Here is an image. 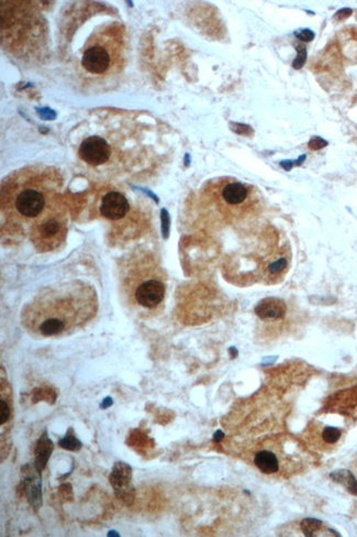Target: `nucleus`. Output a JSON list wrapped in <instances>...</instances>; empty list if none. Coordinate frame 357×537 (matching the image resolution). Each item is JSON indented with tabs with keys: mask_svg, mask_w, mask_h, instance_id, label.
<instances>
[{
	"mask_svg": "<svg viewBox=\"0 0 357 537\" xmlns=\"http://www.w3.org/2000/svg\"><path fill=\"white\" fill-rule=\"evenodd\" d=\"M63 187L60 171L35 165L13 172L1 183V228L11 235H25Z\"/></svg>",
	"mask_w": 357,
	"mask_h": 537,
	"instance_id": "2",
	"label": "nucleus"
},
{
	"mask_svg": "<svg viewBox=\"0 0 357 537\" xmlns=\"http://www.w3.org/2000/svg\"><path fill=\"white\" fill-rule=\"evenodd\" d=\"M97 309V294L90 284L65 282L39 292L23 309L21 323L37 337H61L82 329Z\"/></svg>",
	"mask_w": 357,
	"mask_h": 537,
	"instance_id": "1",
	"label": "nucleus"
},
{
	"mask_svg": "<svg viewBox=\"0 0 357 537\" xmlns=\"http://www.w3.org/2000/svg\"><path fill=\"white\" fill-rule=\"evenodd\" d=\"M110 404H112V400H110V399H107V400L104 401V404H102V408H108V406H109Z\"/></svg>",
	"mask_w": 357,
	"mask_h": 537,
	"instance_id": "22",
	"label": "nucleus"
},
{
	"mask_svg": "<svg viewBox=\"0 0 357 537\" xmlns=\"http://www.w3.org/2000/svg\"><path fill=\"white\" fill-rule=\"evenodd\" d=\"M355 473H356V476H357V460H356V463H355Z\"/></svg>",
	"mask_w": 357,
	"mask_h": 537,
	"instance_id": "23",
	"label": "nucleus"
},
{
	"mask_svg": "<svg viewBox=\"0 0 357 537\" xmlns=\"http://www.w3.org/2000/svg\"><path fill=\"white\" fill-rule=\"evenodd\" d=\"M341 437H342V432L339 428L325 426L321 428L320 433L315 432V437L311 436V439L315 438V440H313L311 443L315 444L313 446H317L319 449L327 450L337 445Z\"/></svg>",
	"mask_w": 357,
	"mask_h": 537,
	"instance_id": "13",
	"label": "nucleus"
},
{
	"mask_svg": "<svg viewBox=\"0 0 357 537\" xmlns=\"http://www.w3.org/2000/svg\"><path fill=\"white\" fill-rule=\"evenodd\" d=\"M291 264V252L287 248L276 249L263 259L260 264V278L265 284L283 281Z\"/></svg>",
	"mask_w": 357,
	"mask_h": 537,
	"instance_id": "8",
	"label": "nucleus"
},
{
	"mask_svg": "<svg viewBox=\"0 0 357 537\" xmlns=\"http://www.w3.org/2000/svg\"><path fill=\"white\" fill-rule=\"evenodd\" d=\"M110 483L114 487V492L122 499L129 497L130 483H131V468L126 464L118 463L114 466V471L110 476Z\"/></svg>",
	"mask_w": 357,
	"mask_h": 537,
	"instance_id": "12",
	"label": "nucleus"
},
{
	"mask_svg": "<svg viewBox=\"0 0 357 537\" xmlns=\"http://www.w3.org/2000/svg\"><path fill=\"white\" fill-rule=\"evenodd\" d=\"M120 293L124 304L139 317H151L163 309L167 276L151 254L137 252L119 268Z\"/></svg>",
	"mask_w": 357,
	"mask_h": 537,
	"instance_id": "4",
	"label": "nucleus"
},
{
	"mask_svg": "<svg viewBox=\"0 0 357 537\" xmlns=\"http://www.w3.org/2000/svg\"><path fill=\"white\" fill-rule=\"evenodd\" d=\"M295 35L299 40L307 41V42L313 40V37H315V35H313L311 30H301L299 33H296Z\"/></svg>",
	"mask_w": 357,
	"mask_h": 537,
	"instance_id": "20",
	"label": "nucleus"
},
{
	"mask_svg": "<svg viewBox=\"0 0 357 537\" xmlns=\"http://www.w3.org/2000/svg\"><path fill=\"white\" fill-rule=\"evenodd\" d=\"M201 207L214 222L236 225L255 214L260 208L258 191L238 179H214L202 189Z\"/></svg>",
	"mask_w": 357,
	"mask_h": 537,
	"instance_id": "6",
	"label": "nucleus"
},
{
	"mask_svg": "<svg viewBox=\"0 0 357 537\" xmlns=\"http://www.w3.org/2000/svg\"><path fill=\"white\" fill-rule=\"evenodd\" d=\"M78 128L77 159L87 170L102 173L122 163L126 145L137 141L140 124L119 114L90 119Z\"/></svg>",
	"mask_w": 357,
	"mask_h": 537,
	"instance_id": "3",
	"label": "nucleus"
},
{
	"mask_svg": "<svg viewBox=\"0 0 357 537\" xmlns=\"http://www.w3.org/2000/svg\"><path fill=\"white\" fill-rule=\"evenodd\" d=\"M301 530L305 536H340L335 531L325 526V523L315 519H305L301 523Z\"/></svg>",
	"mask_w": 357,
	"mask_h": 537,
	"instance_id": "14",
	"label": "nucleus"
},
{
	"mask_svg": "<svg viewBox=\"0 0 357 537\" xmlns=\"http://www.w3.org/2000/svg\"><path fill=\"white\" fill-rule=\"evenodd\" d=\"M287 312L285 302L276 297H268L260 302L256 306V315L263 321H279L284 319Z\"/></svg>",
	"mask_w": 357,
	"mask_h": 537,
	"instance_id": "11",
	"label": "nucleus"
},
{
	"mask_svg": "<svg viewBox=\"0 0 357 537\" xmlns=\"http://www.w3.org/2000/svg\"><path fill=\"white\" fill-rule=\"evenodd\" d=\"M60 446L61 447L64 448V449L73 450V452H75V450H78L82 448V443L75 437L74 434H73V430L71 428L70 432L66 434V436L60 440Z\"/></svg>",
	"mask_w": 357,
	"mask_h": 537,
	"instance_id": "17",
	"label": "nucleus"
},
{
	"mask_svg": "<svg viewBox=\"0 0 357 537\" xmlns=\"http://www.w3.org/2000/svg\"><path fill=\"white\" fill-rule=\"evenodd\" d=\"M128 39L123 25L110 23L92 33L84 45L80 67L88 80L107 82L123 71L128 61Z\"/></svg>",
	"mask_w": 357,
	"mask_h": 537,
	"instance_id": "5",
	"label": "nucleus"
},
{
	"mask_svg": "<svg viewBox=\"0 0 357 537\" xmlns=\"http://www.w3.org/2000/svg\"><path fill=\"white\" fill-rule=\"evenodd\" d=\"M9 416H11V408H9V406H8L7 402H6V401L1 400V420H0L1 425L7 422Z\"/></svg>",
	"mask_w": 357,
	"mask_h": 537,
	"instance_id": "19",
	"label": "nucleus"
},
{
	"mask_svg": "<svg viewBox=\"0 0 357 537\" xmlns=\"http://www.w3.org/2000/svg\"><path fill=\"white\" fill-rule=\"evenodd\" d=\"M325 145V141H323L320 138H315V139L311 140L310 143H309L311 149H319V148L323 147Z\"/></svg>",
	"mask_w": 357,
	"mask_h": 537,
	"instance_id": "21",
	"label": "nucleus"
},
{
	"mask_svg": "<svg viewBox=\"0 0 357 537\" xmlns=\"http://www.w3.org/2000/svg\"><path fill=\"white\" fill-rule=\"evenodd\" d=\"M131 206L127 196L121 191H108L100 201L99 213L110 223H118L129 216Z\"/></svg>",
	"mask_w": 357,
	"mask_h": 537,
	"instance_id": "10",
	"label": "nucleus"
},
{
	"mask_svg": "<svg viewBox=\"0 0 357 537\" xmlns=\"http://www.w3.org/2000/svg\"><path fill=\"white\" fill-rule=\"evenodd\" d=\"M298 57L295 61H294V67L295 69H301L303 65L305 64V60H307V51H305L303 45H298L297 47Z\"/></svg>",
	"mask_w": 357,
	"mask_h": 537,
	"instance_id": "18",
	"label": "nucleus"
},
{
	"mask_svg": "<svg viewBox=\"0 0 357 537\" xmlns=\"http://www.w3.org/2000/svg\"><path fill=\"white\" fill-rule=\"evenodd\" d=\"M331 477L333 478V480L344 485L352 495H357V480L351 471H349V470H339V471L331 473Z\"/></svg>",
	"mask_w": 357,
	"mask_h": 537,
	"instance_id": "16",
	"label": "nucleus"
},
{
	"mask_svg": "<svg viewBox=\"0 0 357 537\" xmlns=\"http://www.w3.org/2000/svg\"><path fill=\"white\" fill-rule=\"evenodd\" d=\"M52 450V440L49 439L47 433L43 434L39 440V443H37V449H35V468L39 473H41L47 466V460L50 458Z\"/></svg>",
	"mask_w": 357,
	"mask_h": 537,
	"instance_id": "15",
	"label": "nucleus"
},
{
	"mask_svg": "<svg viewBox=\"0 0 357 537\" xmlns=\"http://www.w3.org/2000/svg\"><path fill=\"white\" fill-rule=\"evenodd\" d=\"M253 463L265 475H285L289 471L287 469V466H289L287 454L282 452L281 447L272 444L263 445L254 454Z\"/></svg>",
	"mask_w": 357,
	"mask_h": 537,
	"instance_id": "9",
	"label": "nucleus"
},
{
	"mask_svg": "<svg viewBox=\"0 0 357 537\" xmlns=\"http://www.w3.org/2000/svg\"><path fill=\"white\" fill-rule=\"evenodd\" d=\"M68 222L66 205L60 196L55 197L29 228L33 247L41 254L60 250L66 242Z\"/></svg>",
	"mask_w": 357,
	"mask_h": 537,
	"instance_id": "7",
	"label": "nucleus"
}]
</instances>
